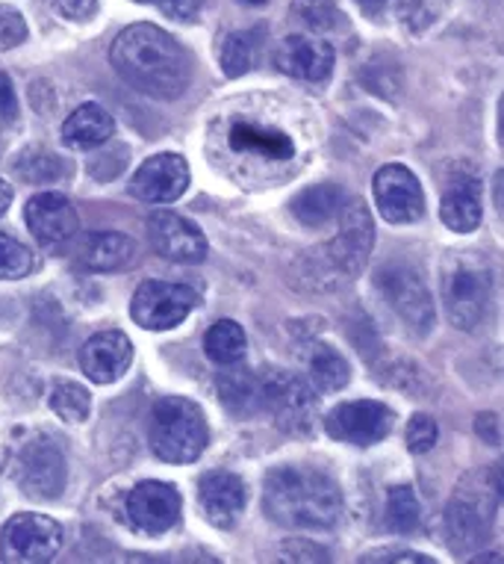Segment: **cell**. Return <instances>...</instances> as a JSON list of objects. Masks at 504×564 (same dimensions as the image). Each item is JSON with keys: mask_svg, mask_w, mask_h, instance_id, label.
Returning <instances> with one entry per match:
<instances>
[{"mask_svg": "<svg viewBox=\"0 0 504 564\" xmlns=\"http://www.w3.org/2000/svg\"><path fill=\"white\" fill-rule=\"evenodd\" d=\"M251 3H269V0H251Z\"/></svg>", "mask_w": 504, "mask_h": 564, "instance_id": "46", "label": "cell"}, {"mask_svg": "<svg viewBox=\"0 0 504 564\" xmlns=\"http://www.w3.org/2000/svg\"><path fill=\"white\" fill-rule=\"evenodd\" d=\"M110 63L133 89L160 101L180 98L193 80L189 54L175 36H168L154 24H133L121 30L112 42Z\"/></svg>", "mask_w": 504, "mask_h": 564, "instance_id": "1", "label": "cell"}, {"mask_svg": "<svg viewBox=\"0 0 504 564\" xmlns=\"http://www.w3.org/2000/svg\"><path fill=\"white\" fill-rule=\"evenodd\" d=\"M233 367H237V364H233ZM219 397L221 402H224V408H230L233 414H254L260 408V379L258 376H251L248 370H242V367L228 370L219 379Z\"/></svg>", "mask_w": 504, "mask_h": 564, "instance_id": "25", "label": "cell"}, {"mask_svg": "<svg viewBox=\"0 0 504 564\" xmlns=\"http://www.w3.org/2000/svg\"><path fill=\"white\" fill-rule=\"evenodd\" d=\"M30 234L45 246L72 240L80 228V216L74 210V204L63 193H39L33 195L24 207Z\"/></svg>", "mask_w": 504, "mask_h": 564, "instance_id": "17", "label": "cell"}, {"mask_svg": "<svg viewBox=\"0 0 504 564\" xmlns=\"http://www.w3.org/2000/svg\"><path fill=\"white\" fill-rule=\"evenodd\" d=\"M386 518H390V527L402 535H410L419 529V500L416 494L407 485H398V488L390 490V500H386Z\"/></svg>", "mask_w": 504, "mask_h": 564, "instance_id": "32", "label": "cell"}, {"mask_svg": "<svg viewBox=\"0 0 504 564\" xmlns=\"http://www.w3.org/2000/svg\"><path fill=\"white\" fill-rule=\"evenodd\" d=\"M198 305V293L172 281H142L130 302V316L147 332H168Z\"/></svg>", "mask_w": 504, "mask_h": 564, "instance_id": "7", "label": "cell"}, {"mask_svg": "<svg viewBox=\"0 0 504 564\" xmlns=\"http://www.w3.org/2000/svg\"><path fill=\"white\" fill-rule=\"evenodd\" d=\"M19 116V98H15V86L3 72H0V119L12 121Z\"/></svg>", "mask_w": 504, "mask_h": 564, "instance_id": "40", "label": "cell"}, {"mask_svg": "<svg viewBox=\"0 0 504 564\" xmlns=\"http://www.w3.org/2000/svg\"><path fill=\"white\" fill-rule=\"evenodd\" d=\"M481 181L472 172H454L440 198V219L454 234H472L481 225Z\"/></svg>", "mask_w": 504, "mask_h": 564, "instance_id": "20", "label": "cell"}, {"mask_svg": "<svg viewBox=\"0 0 504 564\" xmlns=\"http://www.w3.org/2000/svg\"><path fill=\"white\" fill-rule=\"evenodd\" d=\"M266 514L281 527L333 529L342 520V494L328 473L277 467L263 485Z\"/></svg>", "mask_w": 504, "mask_h": 564, "instance_id": "2", "label": "cell"}, {"mask_svg": "<svg viewBox=\"0 0 504 564\" xmlns=\"http://www.w3.org/2000/svg\"><path fill=\"white\" fill-rule=\"evenodd\" d=\"M219 63L228 77H242L248 68L258 65V39L251 33H230L221 42Z\"/></svg>", "mask_w": 504, "mask_h": 564, "instance_id": "30", "label": "cell"}, {"mask_svg": "<svg viewBox=\"0 0 504 564\" xmlns=\"http://www.w3.org/2000/svg\"><path fill=\"white\" fill-rule=\"evenodd\" d=\"M446 314L460 332H472L490 305V267L478 258H460L446 275Z\"/></svg>", "mask_w": 504, "mask_h": 564, "instance_id": "4", "label": "cell"}, {"mask_svg": "<svg viewBox=\"0 0 504 564\" xmlns=\"http://www.w3.org/2000/svg\"><path fill=\"white\" fill-rule=\"evenodd\" d=\"M475 562H495V564H498V562H502V555H498V553H484V555H475Z\"/></svg>", "mask_w": 504, "mask_h": 564, "instance_id": "44", "label": "cell"}, {"mask_svg": "<svg viewBox=\"0 0 504 564\" xmlns=\"http://www.w3.org/2000/svg\"><path fill=\"white\" fill-rule=\"evenodd\" d=\"M147 234L154 249L175 263H201L207 258V237L201 228L172 210H156L147 219Z\"/></svg>", "mask_w": 504, "mask_h": 564, "instance_id": "15", "label": "cell"}, {"mask_svg": "<svg viewBox=\"0 0 504 564\" xmlns=\"http://www.w3.org/2000/svg\"><path fill=\"white\" fill-rule=\"evenodd\" d=\"M230 145L239 154H251V158L263 160H293L295 158V142L289 133L277 128H266L258 121L239 119L230 124Z\"/></svg>", "mask_w": 504, "mask_h": 564, "instance_id": "21", "label": "cell"}, {"mask_svg": "<svg viewBox=\"0 0 504 564\" xmlns=\"http://www.w3.org/2000/svg\"><path fill=\"white\" fill-rule=\"evenodd\" d=\"M180 494L168 481H142L128 497V518L142 535H165L180 523Z\"/></svg>", "mask_w": 504, "mask_h": 564, "instance_id": "11", "label": "cell"}, {"mask_svg": "<svg viewBox=\"0 0 504 564\" xmlns=\"http://www.w3.org/2000/svg\"><path fill=\"white\" fill-rule=\"evenodd\" d=\"M277 558H284V562H328V553L310 541H284Z\"/></svg>", "mask_w": 504, "mask_h": 564, "instance_id": "37", "label": "cell"}, {"mask_svg": "<svg viewBox=\"0 0 504 564\" xmlns=\"http://www.w3.org/2000/svg\"><path fill=\"white\" fill-rule=\"evenodd\" d=\"M116 133V119L103 110L101 104H83L65 119L63 142L68 149H98L103 142H110Z\"/></svg>", "mask_w": 504, "mask_h": 564, "instance_id": "23", "label": "cell"}, {"mask_svg": "<svg viewBox=\"0 0 504 564\" xmlns=\"http://www.w3.org/2000/svg\"><path fill=\"white\" fill-rule=\"evenodd\" d=\"M133 364V343L128 334L121 332H101L86 340L80 349V367L86 379L95 384H112L119 381Z\"/></svg>", "mask_w": 504, "mask_h": 564, "instance_id": "18", "label": "cell"}, {"mask_svg": "<svg viewBox=\"0 0 504 564\" xmlns=\"http://www.w3.org/2000/svg\"><path fill=\"white\" fill-rule=\"evenodd\" d=\"M333 47L328 42L313 36H286L275 47V65L277 72L295 80H307V84H321L328 80L333 72Z\"/></svg>", "mask_w": 504, "mask_h": 564, "instance_id": "16", "label": "cell"}, {"mask_svg": "<svg viewBox=\"0 0 504 564\" xmlns=\"http://www.w3.org/2000/svg\"><path fill=\"white\" fill-rule=\"evenodd\" d=\"M407 449L416 455L431 453L434 446H437V437H440V429L434 423V416L428 414H416L410 416V423H407Z\"/></svg>", "mask_w": 504, "mask_h": 564, "instance_id": "35", "label": "cell"}, {"mask_svg": "<svg viewBox=\"0 0 504 564\" xmlns=\"http://www.w3.org/2000/svg\"><path fill=\"white\" fill-rule=\"evenodd\" d=\"M449 535L454 541V550H472L484 544V538L490 535L486 514H481L472 500H454L449 509Z\"/></svg>", "mask_w": 504, "mask_h": 564, "instance_id": "26", "label": "cell"}, {"mask_svg": "<svg viewBox=\"0 0 504 564\" xmlns=\"http://www.w3.org/2000/svg\"><path fill=\"white\" fill-rule=\"evenodd\" d=\"M260 408H266L286 432L298 435L316 420V393L295 372H269L260 381Z\"/></svg>", "mask_w": 504, "mask_h": 564, "instance_id": "6", "label": "cell"}, {"mask_svg": "<svg viewBox=\"0 0 504 564\" xmlns=\"http://www.w3.org/2000/svg\"><path fill=\"white\" fill-rule=\"evenodd\" d=\"M346 202H349V198H346V193H342V186L319 184V186H307L304 193L295 195L289 207H293V214L298 223L316 228V225H325L330 223L333 216H340L342 204Z\"/></svg>", "mask_w": 504, "mask_h": 564, "instance_id": "24", "label": "cell"}, {"mask_svg": "<svg viewBox=\"0 0 504 564\" xmlns=\"http://www.w3.org/2000/svg\"><path fill=\"white\" fill-rule=\"evenodd\" d=\"M10 204H12V186L0 177V216L10 210Z\"/></svg>", "mask_w": 504, "mask_h": 564, "instance_id": "42", "label": "cell"}, {"mask_svg": "<svg viewBox=\"0 0 504 564\" xmlns=\"http://www.w3.org/2000/svg\"><path fill=\"white\" fill-rule=\"evenodd\" d=\"M28 39V21L19 10L0 3V51H12Z\"/></svg>", "mask_w": 504, "mask_h": 564, "instance_id": "36", "label": "cell"}, {"mask_svg": "<svg viewBox=\"0 0 504 564\" xmlns=\"http://www.w3.org/2000/svg\"><path fill=\"white\" fill-rule=\"evenodd\" d=\"M360 562H416V564H434L431 555L423 553H395V550H381V553H366Z\"/></svg>", "mask_w": 504, "mask_h": 564, "instance_id": "41", "label": "cell"}, {"mask_svg": "<svg viewBox=\"0 0 504 564\" xmlns=\"http://www.w3.org/2000/svg\"><path fill=\"white\" fill-rule=\"evenodd\" d=\"M51 408H54L56 416H63L65 423H83L92 411V397L77 381H63L51 393Z\"/></svg>", "mask_w": 504, "mask_h": 564, "instance_id": "31", "label": "cell"}, {"mask_svg": "<svg viewBox=\"0 0 504 564\" xmlns=\"http://www.w3.org/2000/svg\"><path fill=\"white\" fill-rule=\"evenodd\" d=\"M377 288L384 293L386 305L410 325L413 332H431L434 299L425 281L407 267H386L377 272Z\"/></svg>", "mask_w": 504, "mask_h": 564, "instance_id": "10", "label": "cell"}, {"mask_svg": "<svg viewBox=\"0 0 504 564\" xmlns=\"http://www.w3.org/2000/svg\"><path fill=\"white\" fill-rule=\"evenodd\" d=\"M151 449L165 464H193L201 458L204 446L210 441L207 416L193 399L165 397L151 411Z\"/></svg>", "mask_w": 504, "mask_h": 564, "instance_id": "3", "label": "cell"}, {"mask_svg": "<svg viewBox=\"0 0 504 564\" xmlns=\"http://www.w3.org/2000/svg\"><path fill=\"white\" fill-rule=\"evenodd\" d=\"M372 193H375L377 210L386 223L410 225L425 214L423 184L402 163H386V166L377 169Z\"/></svg>", "mask_w": 504, "mask_h": 564, "instance_id": "9", "label": "cell"}, {"mask_svg": "<svg viewBox=\"0 0 504 564\" xmlns=\"http://www.w3.org/2000/svg\"><path fill=\"white\" fill-rule=\"evenodd\" d=\"M198 497H201L204 518L216 529H230L245 511V485L237 473L212 470L198 481Z\"/></svg>", "mask_w": 504, "mask_h": 564, "instance_id": "19", "label": "cell"}, {"mask_svg": "<svg viewBox=\"0 0 504 564\" xmlns=\"http://www.w3.org/2000/svg\"><path fill=\"white\" fill-rule=\"evenodd\" d=\"M351 370L349 361L342 358L340 351L330 346H319L310 358V381L316 393H337L349 384Z\"/></svg>", "mask_w": 504, "mask_h": 564, "instance_id": "28", "label": "cell"}, {"mask_svg": "<svg viewBox=\"0 0 504 564\" xmlns=\"http://www.w3.org/2000/svg\"><path fill=\"white\" fill-rule=\"evenodd\" d=\"M354 3H358L363 12H369V15H377V12L384 10L390 0H354Z\"/></svg>", "mask_w": 504, "mask_h": 564, "instance_id": "43", "label": "cell"}, {"mask_svg": "<svg viewBox=\"0 0 504 564\" xmlns=\"http://www.w3.org/2000/svg\"><path fill=\"white\" fill-rule=\"evenodd\" d=\"M136 258V242L128 234L95 231L86 234L80 246V263L92 272H119Z\"/></svg>", "mask_w": 504, "mask_h": 564, "instance_id": "22", "label": "cell"}, {"mask_svg": "<svg viewBox=\"0 0 504 564\" xmlns=\"http://www.w3.org/2000/svg\"><path fill=\"white\" fill-rule=\"evenodd\" d=\"M56 15L68 21H89L98 10V0H47Z\"/></svg>", "mask_w": 504, "mask_h": 564, "instance_id": "38", "label": "cell"}, {"mask_svg": "<svg viewBox=\"0 0 504 564\" xmlns=\"http://www.w3.org/2000/svg\"><path fill=\"white\" fill-rule=\"evenodd\" d=\"M156 3L172 21H195L204 10V0H156Z\"/></svg>", "mask_w": 504, "mask_h": 564, "instance_id": "39", "label": "cell"}, {"mask_svg": "<svg viewBox=\"0 0 504 564\" xmlns=\"http://www.w3.org/2000/svg\"><path fill=\"white\" fill-rule=\"evenodd\" d=\"M33 269V254L28 246H21L19 240H12L7 234H0V278H24Z\"/></svg>", "mask_w": 504, "mask_h": 564, "instance_id": "34", "label": "cell"}, {"mask_svg": "<svg viewBox=\"0 0 504 564\" xmlns=\"http://www.w3.org/2000/svg\"><path fill=\"white\" fill-rule=\"evenodd\" d=\"M204 349L210 355V361L221 364V367H233V364L245 358L248 337L239 323H233V319H219L207 332V337H204Z\"/></svg>", "mask_w": 504, "mask_h": 564, "instance_id": "27", "label": "cell"}, {"mask_svg": "<svg viewBox=\"0 0 504 564\" xmlns=\"http://www.w3.org/2000/svg\"><path fill=\"white\" fill-rule=\"evenodd\" d=\"M395 426V411L375 399H358L337 405L325 416V432L333 441L354 446L381 444Z\"/></svg>", "mask_w": 504, "mask_h": 564, "instance_id": "8", "label": "cell"}, {"mask_svg": "<svg viewBox=\"0 0 504 564\" xmlns=\"http://www.w3.org/2000/svg\"><path fill=\"white\" fill-rule=\"evenodd\" d=\"M186 189H189V163L180 154L147 158L130 181V193L147 204H172Z\"/></svg>", "mask_w": 504, "mask_h": 564, "instance_id": "14", "label": "cell"}, {"mask_svg": "<svg viewBox=\"0 0 504 564\" xmlns=\"http://www.w3.org/2000/svg\"><path fill=\"white\" fill-rule=\"evenodd\" d=\"M19 175L30 184H51L65 175V163L45 149H30L19 158Z\"/></svg>", "mask_w": 504, "mask_h": 564, "instance_id": "33", "label": "cell"}, {"mask_svg": "<svg viewBox=\"0 0 504 564\" xmlns=\"http://www.w3.org/2000/svg\"><path fill=\"white\" fill-rule=\"evenodd\" d=\"M63 550V527L45 514H15L0 532V558L10 564L51 562Z\"/></svg>", "mask_w": 504, "mask_h": 564, "instance_id": "5", "label": "cell"}, {"mask_svg": "<svg viewBox=\"0 0 504 564\" xmlns=\"http://www.w3.org/2000/svg\"><path fill=\"white\" fill-rule=\"evenodd\" d=\"M65 455L51 437H39L21 453L19 485L33 500H56L65 490Z\"/></svg>", "mask_w": 504, "mask_h": 564, "instance_id": "13", "label": "cell"}, {"mask_svg": "<svg viewBox=\"0 0 504 564\" xmlns=\"http://www.w3.org/2000/svg\"><path fill=\"white\" fill-rule=\"evenodd\" d=\"M136 3H156V0H136Z\"/></svg>", "mask_w": 504, "mask_h": 564, "instance_id": "45", "label": "cell"}, {"mask_svg": "<svg viewBox=\"0 0 504 564\" xmlns=\"http://www.w3.org/2000/svg\"><path fill=\"white\" fill-rule=\"evenodd\" d=\"M293 15L310 33H340L349 21L333 0H293Z\"/></svg>", "mask_w": 504, "mask_h": 564, "instance_id": "29", "label": "cell"}, {"mask_svg": "<svg viewBox=\"0 0 504 564\" xmlns=\"http://www.w3.org/2000/svg\"><path fill=\"white\" fill-rule=\"evenodd\" d=\"M340 234L328 246L330 269H337L340 275L354 278L363 269L366 258L375 246V228L369 219L363 202H346L340 210Z\"/></svg>", "mask_w": 504, "mask_h": 564, "instance_id": "12", "label": "cell"}]
</instances>
